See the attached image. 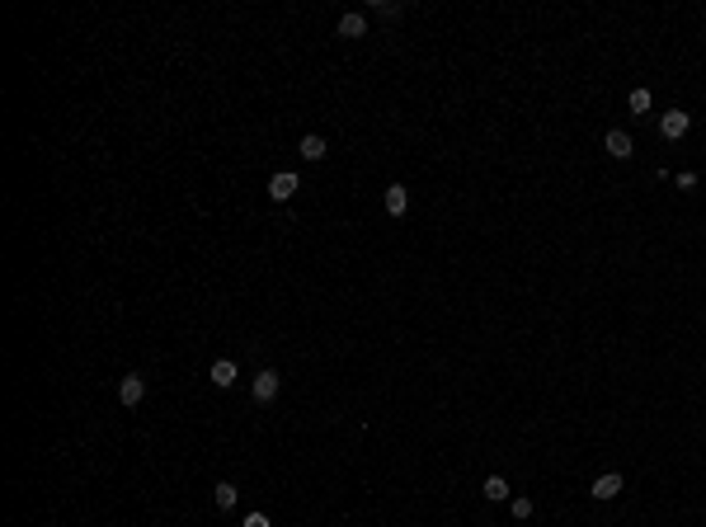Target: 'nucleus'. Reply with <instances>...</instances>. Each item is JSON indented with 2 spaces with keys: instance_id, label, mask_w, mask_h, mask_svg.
<instances>
[{
  "instance_id": "obj_13",
  "label": "nucleus",
  "mask_w": 706,
  "mask_h": 527,
  "mask_svg": "<svg viewBox=\"0 0 706 527\" xmlns=\"http://www.w3.org/2000/svg\"><path fill=\"white\" fill-rule=\"evenodd\" d=\"M509 513H514L518 523H523V518H532V499H523V495H518V499H509Z\"/></svg>"
},
{
  "instance_id": "obj_9",
  "label": "nucleus",
  "mask_w": 706,
  "mask_h": 527,
  "mask_svg": "<svg viewBox=\"0 0 706 527\" xmlns=\"http://www.w3.org/2000/svg\"><path fill=\"white\" fill-rule=\"evenodd\" d=\"M367 33V15H344L339 19V38H362Z\"/></svg>"
},
{
  "instance_id": "obj_3",
  "label": "nucleus",
  "mask_w": 706,
  "mask_h": 527,
  "mask_svg": "<svg viewBox=\"0 0 706 527\" xmlns=\"http://www.w3.org/2000/svg\"><path fill=\"white\" fill-rule=\"evenodd\" d=\"M141 396H146V377H141V372H127L123 386H118V401H123V405H141Z\"/></svg>"
},
{
  "instance_id": "obj_1",
  "label": "nucleus",
  "mask_w": 706,
  "mask_h": 527,
  "mask_svg": "<svg viewBox=\"0 0 706 527\" xmlns=\"http://www.w3.org/2000/svg\"><path fill=\"white\" fill-rule=\"evenodd\" d=\"M278 386H282V377L273 372V367H264V372L254 377V401L268 405V401H278Z\"/></svg>"
},
{
  "instance_id": "obj_12",
  "label": "nucleus",
  "mask_w": 706,
  "mask_h": 527,
  "mask_svg": "<svg viewBox=\"0 0 706 527\" xmlns=\"http://www.w3.org/2000/svg\"><path fill=\"white\" fill-rule=\"evenodd\" d=\"M212 495H217V509H235V499H240V490H235V485H226V481H221L217 490H212Z\"/></svg>"
},
{
  "instance_id": "obj_2",
  "label": "nucleus",
  "mask_w": 706,
  "mask_h": 527,
  "mask_svg": "<svg viewBox=\"0 0 706 527\" xmlns=\"http://www.w3.org/2000/svg\"><path fill=\"white\" fill-rule=\"evenodd\" d=\"M297 188H301V179L282 170V174H273V179H268V198H273V202H287L292 193H297Z\"/></svg>"
},
{
  "instance_id": "obj_7",
  "label": "nucleus",
  "mask_w": 706,
  "mask_h": 527,
  "mask_svg": "<svg viewBox=\"0 0 706 527\" xmlns=\"http://www.w3.org/2000/svg\"><path fill=\"white\" fill-rule=\"evenodd\" d=\"M617 495H622V476H617V471H608V476H598V481H594V499L608 504V499H617Z\"/></svg>"
},
{
  "instance_id": "obj_8",
  "label": "nucleus",
  "mask_w": 706,
  "mask_h": 527,
  "mask_svg": "<svg viewBox=\"0 0 706 527\" xmlns=\"http://www.w3.org/2000/svg\"><path fill=\"white\" fill-rule=\"evenodd\" d=\"M405 207H410L405 184H391V188H386V212H391V217H405Z\"/></svg>"
},
{
  "instance_id": "obj_17",
  "label": "nucleus",
  "mask_w": 706,
  "mask_h": 527,
  "mask_svg": "<svg viewBox=\"0 0 706 527\" xmlns=\"http://www.w3.org/2000/svg\"><path fill=\"white\" fill-rule=\"evenodd\" d=\"M674 184H678V188H697V174H692V170H683V174L674 179Z\"/></svg>"
},
{
  "instance_id": "obj_14",
  "label": "nucleus",
  "mask_w": 706,
  "mask_h": 527,
  "mask_svg": "<svg viewBox=\"0 0 706 527\" xmlns=\"http://www.w3.org/2000/svg\"><path fill=\"white\" fill-rule=\"evenodd\" d=\"M650 109V90H631V113H645Z\"/></svg>"
},
{
  "instance_id": "obj_5",
  "label": "nucleus",
  "mask_w": 706,
  "mask_h": 527,
  "mask_svg": "<svg viewBox=\"0 0 706 527\" xmlns=\"http://www.w3.org/2000/svg\"><path fill=\"white\" fill-rule=\"evenodd\" d=\"M603 146H608L612 160H631V151H636V146H631V137L622 132V127H612L608 137H603Z\"/></svg>"
},
{
  "instance_id": "obj_15",
  "label": "nucleus",
  "mask_w": 706,
  "mask_h": 527,
  "mask_svg": "<svg viewBox=\"0 0 706 527\" xmlns=\"http://www.w3.org/2000/svg\"><path fill=\"white\" fill-rule=\"evenodd\" d=\"M240 527H273V523H268V513H245Z\"/></svg>"
},
{
  "instance_id": "obj_16",
  "label": "nucleus",
  "mask_w": 706,
  "mask_h": 527,
  "mask_svg": "<svg viewBox=\"0 0 706 527\" xmlns=\"http://www.w3.org/2000/svg\"><path fill=\"white\" fill-rule=\"evenodd\" d=\"M372 10H377V15H386V19H391V15H400V5H391V0H377Z\"/></svg>"
},
{
  "instance_id": "obj_6",
  "label": "nucleus",
  "mask_w": 706,
  "mask_h": 527,
  "mask_svg": "<svg viewBox=\"0 0 706 527\" xmlns=\"http://www.w3.org/2000/svg\"><path fill=\"white\" fill-rule=\"evenodd\" d=\"M235 377H240V372H235V363H231V358H217V363H212V386H217V391L235 386Z\"/></svg>"
},
{
  "instance_id": "obj_4",
  "label": "nucleus",
  "mask_w": 706,
  "mask_h": 527,
  "mask_svg": "<svg viewBox=\"0 0 706 527\" xmlns=\"http://www.w3.org/2000/svg\"><path fill=\"white\" fill-rule=\"evenodd\" d=\"M688 123H692V118H688V113H683V109H669V113H664V118H659V132H664V137H669V141H678V137H683V132H688Z\"/></svg>"
},
{
  "instance_id": "obj_11",
  "label": "nucleus",
  "mask_w": 706,
  "mask_h": 527,
  "mask_svg": "<svg viewBox=\"0 0 706 527\" xmlns=\"http://www.w3.org/2000/svg\"><path fill=\"white\" fill-rule=\"evenodd\" d=\"M485 499L504 504V499H509V481H504V476H490V481H485Z\"/></svg>"
},
{
  "instance_id": "obj_10",
  "label": "nucleus",
  "mask_w": 706,
  "mask_h": 527,
  "mask_svg": "<svg viewBox=\"0 0 706 527\" xmlns=\"http://www.w3.org/2000/svg\"><path fill=\"white\" fill-rule=\"evenodd\" d=\"M325 151H329L325 137H315V132H306V137H301V155H306V160H325Z\"/></svg>"
}]
</instances>
